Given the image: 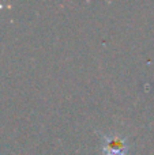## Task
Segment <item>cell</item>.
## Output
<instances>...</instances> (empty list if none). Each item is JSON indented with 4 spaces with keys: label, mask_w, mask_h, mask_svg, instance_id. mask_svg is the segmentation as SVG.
Wrapping results in <instances>:
<instances>
[{
    "label": "cell",
    "mask_w": 154,
    "mask_h": 155,
    "mask_svg": "<svg viewBox=\"0 0 154 155\" xmlns=\"http://www.w3.org/2000/svg\"><path fill=\"white\" fill-rule=\"evenodd\" d=\"M104 155H126L127 154V143L123 137L113 135L105 139L102 147Z\"/></svg>",
    "instance_id": "cell-1"
}]
</instances>
